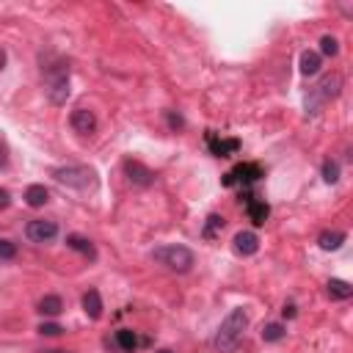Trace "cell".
<instances>
[{"instance_id": "1", "label": "cell", "mask_w": 353, "mask_h": 353, "mask_svg": "<svg viewBox=\"0 0 353 353\" xmlns=\"http://www.w3.org/2000/svg\"><path fill=\"white\" fill-rule=\"evenodd\" d=\"M245 325H248V314L243 309H232L223 317V323L218 325V331H215V339H212L215 342V350L218 353H232L240 345Z\"/></svg>"}, {"instance_id": "2", "label": "cell", "mask_w": 353, "mask_h": 353, "mask_svg": "<svg viewBox=\"0 0 353 353\" xmlns=\"http://www.w3.org/2000/svg\"><path fill=\"white\" fill-rule=\"evenodd\" d=\"M44 94L52 105H63L69 99V66L63 61L44 69Z\"/></svg>"}, {"instance_id": "3", "label": "cell", "mask_w": 353, "mask_h": 353, "mask_svg": "<svg viewBox=\"0 0 353 353\" xmlns=\"http://www.w3.org/2000/svg\"><path fill=\"white\" fill-rule=\"evenodd\" d=\"M339 88H342V77H339V74H323V77L309 88V94H306V99H303L306 110H309V113H320V108H323L325 102H331V99L339 97Z\"/></svg>"}, {"instance_id": "4", "label": "cell", "mask_w": 353, "mask_h": 353, "mask_svg": "<svg viewBox=\"0 0 353 353\" xmlns=\"http://www.w3.org/2000/svg\"><path fill=\"white\" fill-rule=\"evenodd\" d=\"M152 259L160 262L163 268L168 270H176V273H185L190 270L193 265V251L188 245H179V243H165V245H157L152 251Z\"/></svg>"}, {"instance_id": "5", "label": "cell", "mask_w": 353, "mask_h": 353, "mask_svg": "<svg viewBox=\"0 0 353 353\" xmlns=\"http://www.w3.org/2000/svg\"><path fill=\"white\" fill-rule=\"evenodd\" d=\"M52 179L66 188H74V190H88L97 185V174L88 165H61L52 171Z\"/></svg>"}, {"instance_id": "6", "label": "cell", "mask_w": 353, "mask_h": 353, "mask_svg": "<svg viewBox=\"0 0 353 353\" xmlns=\"http://www.w3.org/2000/svg\"><path fill=\"white\" fill-rule=\"evenodd\" d=\"M262 176V165L259 163H240L237 168H232L229 174H223V185L232 188V185H251Z\"/></svg>"}, {"instance_id": "7", "label": "cell", "mask_w": 353, "mask_h": 353, "mask_svg": "<svg viewBox=\"0 0 353 353\" xmlns=\"http://www.w3.org/2000/svg\"><path fill=\"white\" fill-rule=\"evenodd\" d=\"M25 234H28V240H33V243H50V240L58 234V223H55V221L36 218V221H30V223L25 226Z\"/></svg>"}, {"instance_id": "8", "label": "cell", "mask_w": 353, "mask_h": 353, "mask_svg": "<svg viewBox=\"0 0 353 353\" xmlns=\"http://www.w3.org/2000/svg\"><path fill=\"white\" fill-rule=\"evenodd\" d=\"M69 124H72V130H74V132L88 135V132H94V130H97V116H94V110H88V108H77V110H72Z\"/></svg>"}, {"instance_id": "9", "label": "cell", "mask_w": 353, "mask_h": 353, "mask_svg": "<svg viewBox=\"0 0 353 353\" xmlns=\"http://www.w3.org/2000/svg\"><path fill=\"white\" fill-rule=\"evenodd\" d=\"M124 174L130 176L132 185H141V188H146V185L154 182V171L146 168V165L138 163V160H124Z\"/></svg>"}, {"instance_id": "10", "label": "cell", "mask_w": 353, "mask_h": 353, "mask_svg": "<svg viewBox=\"0 0 353 353\" xmlns=\"http://www.w3.org/2000/svg\"><path fill=\"white\" fill-rule=\"evenodd\" d=\"M232 245H234V251H237L240 256H251V254H256V248H259V237L245 229V232H237V234H234Z\"/></svg>"}, {"instance_id": "11", "label": "cell", "mask_w": 353, "mask_h": 353, "mask_svg": "<svg viewBox=\"0 0 353 353\" xmlns=\"http://www.w3.org/2000/svg\"><path fill=\"white\" fill-rule=\"evenodd\" d=\"M207 141H210V149H212V154H215V157H229V154H234V152L240 149V141H237V138L215 141L212 135H207Z\"/></svg>"}, {"instance_id": "12", "label": "cell", "mask_w": 353, "mask_h": 353, "mask_svg": "<svg viewBox=\"0 0 353 353\" xmlns=\"http://www.w3.org/2000/svg\"><path fill=\"white\" fill-rule=\"evenodd\" d=\"M83 312L91 317V320H99L102 317V295L97 290H88L83 295Z\"/></svg>"}, {"instance_id": "13", "label": "cell", "mask_w": 353, "mask_h": 353, "mask_svg": "<svg viewBox=\"0 0 353 353\" xmlns=\"http://www.w3.org/2000/svg\"><path fill=\"white\" fill-rule=\"evenodd\" d=\"M342 243H345V232H336V229H325V232H320V237H317V245H320L323 251H336Z\"/></svg>"}, {"instance_id": "14", "label": "cell", "mask_w": 353, "mask_h": 353, "mask_svg": "<svg viewBox=\"0 0 353 353\" xmlns=\"http://www.w3.org/2000/svg\"><path fill=\"white\" fill-rule=\"evenodd\" d=\"M66 245H69L72 251H77V254L88 256V259H97V248L91 245V240H88V237H80V234H69V237H66Z\"/></svg>"}, {"instance_id": "15", "label": "cell", "mask_w": 353, "mask_h": 353, "mask_svg": "<svg viewBox=\"0 0 353 353\" xmlns=\"http://www.w3.org/2000/svg\"><path fill=\"white\" fill-rule=\"evenodd\" d=\"M325 292H328L331 301H347V298L353 295V287H350L347 281H342V279H331V281L325 284Z\"/></svg>"}, {"instance_id": "16", "label": "cell", "mask_w": 353, "mask_h": 353, "mask_svg": "<svg viewBox=\"0 0 353 353\" xmlns=\"http://www.w3.org/2000/svg\"><path fill=\"white\" fill-rule=\"evenodd\" d=\"M298 69H301V74H317L320 72V55L314 52V50H303L301 52V61H298Z\"/></svg>"}, {"instance_id": "17", "label": "cell", "mask_w": 353, "mask_h": 353, "mask_svg": "<svg viewBox=\"0 0 353 353\" xmlns=\"http://www.w3.org/2000/svg\"><path fill=\"white\" fill-rule=\"evenodd\" d=\"M47 201H50V193H47L44 185H28V190H25V204L28 207H44Z\"/></svg>"}, {"instance_id": "18", "label": "cell", "mask_w": 353, "mask_h": 353, "mask_svg": "<svg viewBox=\"0 0 353 353\" xmlns=\"http://www.w3.org/2000/svg\"><path fill=\"white\" fill-rule=\"evenodd\" d=\"M245 212H248V221H251L254 226H262V223L268 221V215H270V207H268L265 201H248V204H245Z\"/></svg>"}, {"instance_id": "19", "label": "cell", "mask_w": 353, "mask_h": 353, "mask_svg": "<svg viewBox=\"0 0 353 353\" xmlns=\"http://www.w3.org/2000/svg\"><path fill=\"white\" fill-rule=\"evenodd\" d=\"M221 232H223V218H221L218 212L207 215V221H204V229H201V237H204V240H215Z\"/></svg>"}, {"instance_id": "20", "label": "cell", "mask_w": 353, "mask_h": 353, "mask_svg": "<svg viewBox=\"0 0 353 353\" xmlns=\"http://www.w3.org/2000/svg\"><path fill=\"white\" fill-rule=\"evenodd\" d=\"M39 312L47 314V317H55V314L63 312V301H61L58 295H44V298L39 301Z\"/></svg>"}, {"instance_id": "21", "label": "cell", "mask_w": 353, "mask_h": 353, "mask_svg": "<svg viewBox=\"0 0 353 353\" xmlns=\"http://www.w3.org/2000/svg\"><path fill=\"white\" fill-rule=\"evenodd\" d=\"M116 345H119L124 353H132V350H135V345H138V336H135V331H130V328H121V331H116Z\"/></svg>"}, {"instance_id": "22", "label": "cell", "mask_w": 353, "mask_h": 353, "mask_svg": "<svg viewBox=\"0 0 353 353\" xmlns=\"http://www.w3.org/2000/svg\"><path fill=\"white\" fill-rule=\"evenodd\" d=\"M284 334H287V328H284L281 323H268V325H262V339H265V342H279V339H284Z\"/></svg>"}, {"instance_id": "23", "label": "cell", "mask_w": 353, "mask_h": 353, "mask_svg": "<svg viewBox=\"0 0 353 353\" xmlns=\"http://www.w3.org/2000/svg\"><path fill=\"white\" fill-rule=\"evenodd\" d=\"M323 179L328 182V185H334L336 179H339V163L336 160H323Z\"/></svg>"}, {"instance_id": "24", "label": "cell", "mask_w": 353, "mask_h": 353, "mask_svg": "<svg viewBox=\"0 0 353 353\" xmlns=\"http://www.w3.org/2000/svg\"><path fill=\"white\" fill-rule=\"evenodd\" d=\"M339 52V41L334 39V36H323L320 39V52L317 55H328V58H334Z\"/></svg>"}, {"instance_id": "25", "label": "cell", "mask_w": 353, "mask_h": 353, "mask_svg": "<svg viewBox=\"0 0 353 353\" xmlns=\"http://www.w3.org/2000/svg\"><path fill=\"white\" fill-rule=\"evenodd\" d=\"M61 331H63V328H61L58 323H41V325H39V334H44V336H58Z\"/></svg>"}, {"instance_id": "26", "label": "cell", "mask_w": 353, "mask_h": 353, "mask_svg": "<svg viewBox=\"0 0 353 353\" xmlns=\"http://www.w3.org/2000/svg\"><path fill=\"white\" fill-rule=\"evenodd\" d=\"M17 254V245L11 240H0V259H11Z\"/></svg>"}, {"instance_id": "27", "label": "cell", "mask_w": 353, "mask_h": 353, "mask_svg": "<svg viewBox=\"0 0 353 353\" xmlns=\"http://www.w3.org/2000/svg\"><path fill=\"white\" fill-rule=\"evenodd\" d=\"M8 204H11V193L6 188H0V210H6Z\"/></svg>"}, {"instance_id": "28", "label": "cell", "mask_w": 353, "mask_h": 353, "mask_svg": "<svg viewBox=\"0 0 353 353\" xmlns=\"http://www.w3.org/2000/svg\"><path fill=\"white\" fill-rule=\"evenodd\" d=\"M6 163H8V146H6L3 141H0V168H3Z\"/></svg>"}, {"instance_id": "29", "label": "cell", "mask_w": 353, "mask_h": 353, "mask_svg": "<svg viewBox=\"0 0 353 353\" xmlns=\"http://www.w3.org/2000/svg\"><path fill=\"white\" fill-rule=\"evenodd\" d=\"M168 124H171V127H182L185 121H182V116H174V113H168Z\"/></svg>"}, {"instance_id": "30", "label": "cell", "mask_w": 353, "mask_h": 353, "mask_svg": "<svg viewBox=\"0 0 353 353\" xmlns=\"http://www.w3.org/2000/svg\"><path fill=\"white\" fill-rule=\"evenodd\" d=\"M281 312H284V317H295V306H292V303H287Z\"/></svg>"}, {"instance_id": "31", "label": "cell", "mask_w": 353, "mask_h": 353, "mask_svg": "<svg viewBox=\"0 0 353 353\" xmlns=\"http://www.w3.org/2000/svg\"><path fill=\"white\" fill-rule=\"evenodd\" d=\"M3 66H6V50L0 47V69H3Z\"/></svg>"}, {"instance_id": "32", "label": "cell", "mask_w": 353, "mask_h": 353, "mask_svg": "<svg viewBox=\"0 0 353 353\" xmlns=\"http://www.w3.org/2000/svg\"><path fill=\"white\" fill-rule=\"evenodd\" d=\"M160 353H171V350H160Z\"/></svg>"}]
</instances>
